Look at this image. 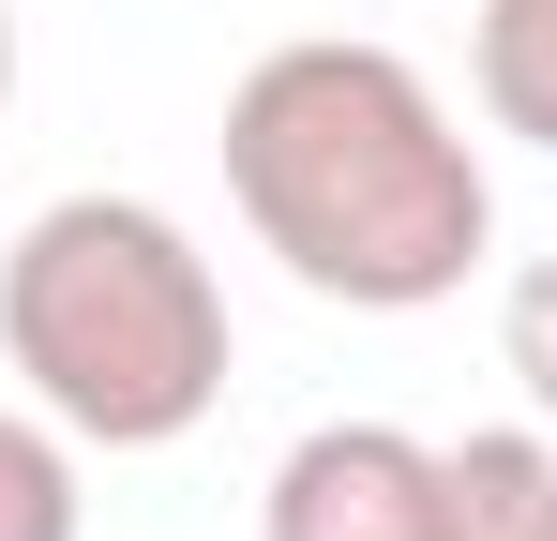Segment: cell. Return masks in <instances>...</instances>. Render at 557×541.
Segmentation results:
<instances>
[{"instance_id":"1","label":"cell","mask_w":557,"mask_h":541,"mask_svg":"<svg viewBox=\"0 0 557 541\" xmlns=\"http://www.w3.org/2000/svg\"><path fill=\"white\" fill-rule=\"evenodd\" d=\"M226 196L286 286L347 316H437L467 270L497 256V180L422 61L301 30L226 90Z\"/></svg>"},{"instance_id":"2","label":"cell","mask_w":557,"mask_h":541,"mask_svg":"<svg viewBox=\"0 0 557 541\" xmlns=\"http://www.w3.org/2000/svg\"><path fill=\"white\" fill-rule=\"evenodd\" d=\"M0 361L76 451H166L226 406V286L151 196H46L0 256Z\"/></svg>"},{"instance_id":"3","label":"cell","mask_w":557,"mask_h":541,"mask_svg":"<svg viewBox=\"0 0 557 541\" xmlns=\"http://www.w3.org/2000/svg\"><path fill=\"white\" fill-rule=\"evenodd\" d=\"M257 527L272 541H453L437 437H407V422H317V437H286Z\"/></svg>"},{"instance_id":"4","label":"cell","mask_w":557,"mask_h":541,"mask_svg":"<svg viewBox=\"0 0 557 541\" xmlns=\"http://www.w3.org/2000/svg\"><path fill=\"white\" fill-rule=\"evenodd\" d=\"M437 496H453V541H557V437L482 422L437 451Z\"/></svg>"},{"instance_id":"5","label":"cell","mask_w":557,"mask_h":541,"mask_svg":"<svg viewBox=\"0 0 557 541\" xmlns=\"http://www.w3.org/2000/svg\"><path fill=\"white\" fill-rule=\"evenodd\" d=\"M467 76H482V121H497V136L557 151V0H482Z\"/></svg>"},{"instance_id":"6","label":"cell","mask_w":557,"mask_h":541,"mask_svg":"<svg viewBox=\"0 0 557 541\" xmlns=\"http://www.w3.org/2000/svg\"><path fill=\"white\" fill-rule=\"evenodd\" d=\"M0 541H76V437L46 406H0Z\"/></svg>"},{"instance_id":"7","label":"cell","mask_w":557,"mask_h":541,"mask_svg":"<svg viewBox=\"0 0 557 541\" xmlns=\"http://www.w3.org/2000/svg\"><path fill=\"white\" fill-rule=\"evenodd\" d=\"M497 347H512V376L543 391V422H557V270H512V316H497Z\"/></svg>"},{"instance_id":"8","label":"cell","mask_w":557,"mask_h":541,"mask_svg":"<svg viewBox=\"0 0 557 541\" xmlns=\"http://www.w3.org/2000/svg\"><path fill=\"white\" fill-rule=\"evenodd\" d=\"M0 105H15V15H0Z\"/></svg>"}]
</instances>
